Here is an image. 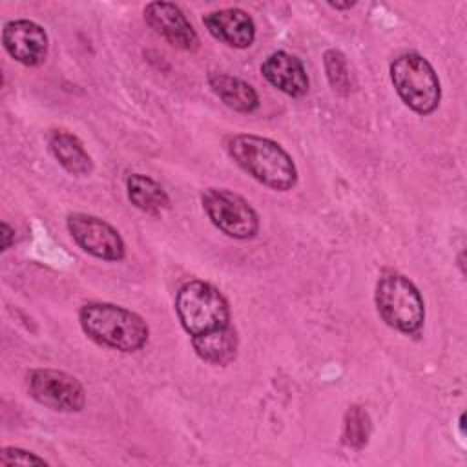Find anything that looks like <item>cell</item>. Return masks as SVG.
Masks as SVG:
<instances>
[{"instance_id": "obj_22", "label": "cell", "mask_w": 467, "mask_h": 467, "mask_svg": "<svg viewBox=\"0 0 467 467\" xmlns=\"http://www.w3.org/2000/svg\"><path fill=\"white\" fill-rule=\"evenodd\" d=\"M460 431H462V436H465V414H460Z\"/></svg>"}, {"instance_id": "obj_4", "label": "cell", "mask_w": 467, "mask_h": 467, "mask_svg": "<svg viewBox=\"0 0 467 467\" xmlns=\"http://www.w3.org/2000/svg\"><path fill=\"white\" fill-rule=\"evenodd\" d=\"M390 80L400 99L418 115H429L438 108L441 86L425 57L418 53L396 57L390 64Z\"/></svg>"}, {"instance_id": "obj_17", "label": "cell", "mask_w": 467, "mask_h": 467, "mask_svg": "<svg viewBox=\"0 0 467 467\" xmlns=\"http://www.w3.org/2000/svg\"><path fill=\"white\" fill-rule=\"evenodd\" d=\"M372 421L361 405H350L343 418L341 440L350 449H363L368 443Z\"/></svg>"}, {"instance_id": "obj_2", "label": "cell", "mask_w": 467, "mask_h": 467, "mask_svg": "<svg viewBox=\"0 0 467 467\" xmlns=\"http://www.w3.org/2000/svg\"><path fill=\"white\" fill-rule=\"evenodd\" d=\"M78 321L89 339L120 352H135L148 343L150 328L146 321L113 303L84 305L78 312Z\"/></svg>"}, {"instance_id": "obj_3", "label": "cell", "mask_w": 467, "mask_h": 467, "mask_svg": "<svg viewBox=\"0 0 467 467\" xmlns=\"http://www.w3.org/2000/svg\"><path fill=\"white\" fill-rule=\"evenodd\" d=\"M175 312L190 336H199L230 325V305L210 283L193 279L184 283L175 297Z\"/></svg>"}, {"instance_id": "obj_20", "label": "cell", "mask_w": 467, "mask_h": 467, "mask_svg": "<svg viewBox=\"0 0 467 467\" xmlns=\"http://www.w3.org/2000/svg\"><path fill=\"white\" fill-rule=\"evenodd\" d=\"M13 230H11V226L7 224V223H2V250L5 252L9 246H11V243H13Z\"/></svg>"}, {"instance_id": "obj_21", "label": "cell", "mask_w": 467, "mask_h": 467, "mask_svg": "<svg viewBox=\"0 0 467 467\" xmlns=\"http://www.w3.org/2000/svg\"><path fill=\"white\" fill-rule=\"evenodd\" d=\"M330 7H334V9H350V7H354L356 5V2H345V4H337V2H330L328 4Z\"/></svg>"}, {"instance_id": "obj_19", "label": "cell", "mask_w": 467, "mask_h": 467, "mask_svg": "<svg viewBox=\"0 0 467 467\" xmlns=\"http://www.w3.org/2000/svg\"><path fill=\"white\" fill-rule=\"evenodd\" d=\"M0 465H47V462L29 451L18 447H4L0 451Z\"/></svg>"}, {"instance_id": "obj_7", "label": "cell", "mask_w": 467, "mask_h": 467, "mask_svg": "<svg viewBox=\"0 0 467 467\" xmlns=\"http://www.w3.org/2000/svg\"><path fill=\"white\" fill-rule=\"evenodd\" d=\"M27 390L35 401L58 412H80L86 403L80 381L55 368L31 370L27 374Z\"/></svg>"}, {"instance_id": "obj_15", "label": "cell", "mask_w": 467, "mask_h": 467, "mask_svg": "<svg viewBox=\"0 0 467 467\" xmlns=\"http://www.w3.org/2000/svg\"><path fill=\"white\" fill-rule=\"evenodd\" d=\"M208 84L212 91L232 109L239 113H252L259 108V95L257 91L244 80L212 71L208 75Z\"/></svg>"}, {"instance_id": "obj_13", "label": "cell", "mask_w": 467, "mask_h": 467, "mask_svg": "<svg viewBox=\"0 0 467 467\" xmlns=\"http://www.w3.org/2000/svg\"><path fill=\"white\" fill-rule=\"evenodd\" d=\"M47 146L57 162L75 177H86L93 171V161L84 144L64 130H53L47 135Z\"/></svg>"}, {"instance_id": "obj_10", "label": "cell", "mask_w": 467, "mask_h": 467, "mask_svg": "<svg viewBox=\"0 0 467 467\" xmlns=\"http://www.w3.org/2000/svg\"><path fill=\"white\" fill-rule=\"evenodd\" d=\"M144 20L157 35L179 49L195 51L199 47V36L179 5L171 2H150L144 7Z\"/></svg>"}, {"instance_id": "obj_14", "label": "cell", "mask_w": 467, "mask_h": 467, "mask_svg": "<svg viewBox=\"0 0 467 467\" xmlns=\"http://www.w3.org/2000/svg\"><path fill=\"white\" fill-rule=\"evenodd\" d=\"M192 345L195 354L212 365H228L237 356V332L234 327L226 325L199 336H192Z\"/></svg>"}, {"instance_id": "obj_1", "label": "cell", "mask_w": 467, "mask_h": 467, "mask_svg": "<svg viewBox=\"0 0 467 467\" xmlns=\"http://www.w3.org/2000/svg\"><path fill=\"white\" fill-rule=\"evenodd\" d=\"M226 150L241 170L272 190L286 192L297 182V168L292 157L275 140L241 133L228 140Z\"/></svg>"}, {"instance_id": "obj_6", "label": "cell", "mask_w": 467, "mask_h": 467, "mask_svg": "<svg viewBox=\"0 0 467 467\" xmlns=\"http://www.w3.org/2000/svg\"><path fill=\"white\" fill-rule=\"evenodd\" d=\"M201 202L212 224L228 237L244 241L257 235L259 215L239 193L226 188H206Z\"/></svg>"}, {"instance_id": "obj_9", "label": "cell", "mask_w": 467, "mask_h": 467, "mask_svg": "<svg viewBox=\"0 0 467 467\" xmlns=\"http://www.w3.org/2000/svg\"><path fill=\"white\" fill-rule=\"evenodd\" d=\"M2 44L11 58L24 66H40L47 55V33L33 20H11L2 29Z\"/></svg>"}, {"instance_id": "obj_8", "label": "cell", "mask_w": 467, "mask_h": 467, "mask_svg": "<svg viewBox=\"0 0 467 467\" xmlns=\"http://www.w3.org/2000/svg\"><path fill=\"white\" fill-rule=\"evenodd\" d=\"M66 226L73 241L89 255L102 261H122L126 246L120 234L106 221L88 213H69Z\"/></svg>"}, {"instance_id": "obj_18", "label": "cell", "mask_w": 467, "mask_h": 467, "mask_svg": "<svg viewBox=\"0 0 467 467\" xmlns=\"http://www.w3.org/2000/svg\"><path fill=\"white\" fill-rule=\"evenodd\" d=\"M323 64H325L327 78L332 89L339 95H348L352 89V82H350V69L345 60V55L337 49H327L323 55Z\"/></svg>"}, {"instance_id": "obj_16", "label": "cell", "mask_w": 467, "mask_h": 467, "mask_svg": "<svg viewBox=\"0 0 467 467\" xmlns=\"http://www.w3.org/2000/svg\"><path fill=\"white\" fill-rule=\"evenodd\" d=\"M128 199L131 204L150 215H159L170 208V197L164 188L148 175L131 173L126 181Z\"/></svg>"}, {"instance_id": "obj_11", "label": "cell", "mask_w": 467, "mask_h": 467, "mask_svg": "<svg viewBox=\"0 0 467 467\" xmlns=\"http://www.w3.org/2000/svg\"><path fill=\"white\" fill-rule=\"evenodd\" d=\"M202 24L215 40L230 47L244 49L252 46L255 38V24L252 16L239 7L212 11L202 16Z\"/></svg>"}, {"instance_id": "obj_5", "label": "cell", "mask_w": 467, "mask_h": 467, "mask_svg": "<svg viewBox=\"0 0 467 467\" xmlns=\"http://www.w3.org/2000/svg\"><path fill=\"white\" fill-rule=\"evenodd\" d=\"M376 306L381 319L403 332L414 334L425 319V305L420 290L401 274H383L376 285Z\"/></svg>"}, {"instance_id": "obj_12", "label": "cell", "mask_w": 467, "mask_h": 467, "mask_svg": "<svg viewBox=\"0 0 467 467\" xmlns=\"http://www.w3.org/2000/svg\"><path fill=\"white\" fill-rule=\"evenodd\" d=\"M261 73L274 88L288 97H303L308 91V75L303 62L286 51L268 55L261 64Z\"/></svg>"}]
</instances>
